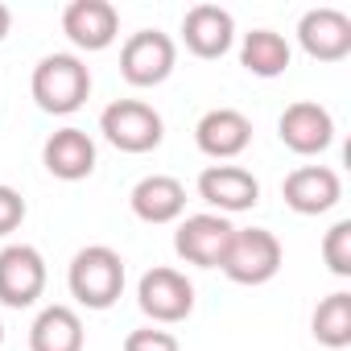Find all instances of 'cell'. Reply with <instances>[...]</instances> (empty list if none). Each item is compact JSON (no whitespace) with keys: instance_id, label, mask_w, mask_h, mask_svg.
Listing matches in <instances>:
<instances>
[{"instance_id":"cell-1","label":"cell","mask_w":351,"mask_h":351,"mask_svg":"<svg viewBox=\"0 0 351 351\" xmlns=\"http://www.w3.org/2000/svg\"><path fill=\"white\" fill-rule=\"evenodd\" d=\"M29 91L38 99L42 112L50 116H71L87 104L91 95V71L79 54H46L38 66H34V79H29Z\"/></svg>"},{"instance_id":"cell-2","label":"cell","mask_w":351,"mask_h":351,"mask_svg":"<svg viewBox=\"0 0 351 351\" xmlns=\"http://www.w3.org/2000/svg\"><path fill=\"white\" fill-rule=\"evenodd\" d=\"M66 285L71 298L87 310H108L116 306V298L124 293V261L116 248L108 244H87L75 252L71 269H66Z\"/></svg>"},{"instance_id":"cell-3","label":"cell","mask_w":351,"mask_h":351,"mask_svg":"<svg viewBox=\"0 0 351 351\" xmlns=\"http://www.w3.org/2000/svg\"><path fill=\"white\" fill-rule=\"evenodd\" d=\"M281 240L269 228H236L219 269L236 285H265L281 273Z\"/></svg>"},{"instance_id":"cell-4","label":"cell","mask_w":351,"mask_h":351,"mask_svg":"<svg viewBox=\"0 0 351 351\" xmlns=\"http://www.w3.org/2000/svg\"><path fill=\"white\" fill-rule=\"evenodd\" d=\"M99 132L108 136V145H116L120 153H153L165 136L161 116L141 104V99H112L99 112Z\"/></svg>"},{"instance_id":"cell-5","label":"cell","mask_w":351,"mask_h":351,"mask_svg":"<svg viewBox=\"0 0 351 351\" xmlns=\"http://www.w3.org/2000/svg\"><path fill=\"white\" fill-rule=\"evenodd\" d=\"M136 306L157 326H173V322L191 318V310H195V285L186 281V273L157 265V269H149L136 281Z\"/></svg>"},{"instance_id":"cell-6","label":"cell","mask_w":351,"mask_h":351,"mask_svg":"<svg viewBox=\"0 0 351 351\" xmlns=\"http://www.w3.org/2000/svg\"><path fill=\"white\" fill-rule=\"evenodd\" d=\"M173 62H178V46H173L169 34L161 29H141L120 46V75L132 87H157L173 75Z\"/></svg>"},{"instance_id":"cell-7","label":"cell","mask_w":351,"mask_h":351,"mask_svg":"<svg viewBox=\"0 0 351 351\" xmlns=\"http://www.w3.org/2000/svg\"><path fill=\"white\" fill-rule=\"evenodd\" d=\"M46 289V261L34 244H9L0 248V306L25 310Z\"/></svg>"},{"instance_id":"cell-8","label":"cell","mask_w":351,"mask_h":351,"mask_svg":"<svg viewBox=\"0 0 351 351\" xmlns=\"http://www.w3.org/2000/svg\"><path fill=\"white\" fill-rule=\"evenodd\" d=\"M232 223L215 211H203V215H186L173 232V252H178L186 265H199V269H219L223 256H228V244H232Z\"/></svg>"},{"instance_id":"cell-9","label":"cell","mask_w":351,"mask_h":351,"mask_svg":"<svg viewBox=\"0 0 351 351\" xmlns=\"http://www.w3.org/2000/svg\"><path fill=\"white\" fill-rule=\"evenodd\" d=\"M277 132H281L285 149H293L298 157H314V153L330 149V141H335V116L322 104H314V99H298V104H289L281 112Z\"/></svg>"},{"instance_id":"cell-10","label":"cell","mask_w":351,"mask_h":351,"mask_svg":"<svg viewBox=\"0 0 351 351\" xmlns=\"http://www.w3.org/2000/svg\"><path fill=\"white\" fill-rule=\"evenodd\" d=\"M199 199L211 203L219 215L252 211L261 203V182L252 178V169H244V165H207L199 173Z\"/></svg>"},{"instance_id":"cell-11","label":"cell","mask_w":351,"mask_h":351,"mask_svg":"<svg viewBox=\"0 0 351 351\" xmlns=\"http://www.w3.org/2000/svg\"><path fill=\"white\" fill-rule=\"evenodd\" d=\"M281 199L298 215H326L343 199V182L330 165H298L293 173H285Z\"/></svg>"},{"instance_id":"cell-12","label":"cell","mask_w":351,"mask_h":351,"mask_svg":"<svg viewBox=\"0 0 351 351\" xmlns=\"http://www.w3.org/2000/svg\"><path fill=\"white\" fill-rule=\"evenodd\" d=\"M62 34L79 50H108L120 38V13L108 0H71L62 9Z\"/></svg>"},{"instance_id":"cell-13","label":"cell","mask_w":351,"mask_h":351,"mask_svg":"<svg viewBox=\"0 0 351 351\" xmlns=\"http://www.w3.org/2000/svg\"><path fill=\"white\" fill-rule=\"evenodd\" d=\"M298 42L318 62H343L351 54V17L343 9H310L298 21Z\"/></svg>"},{"instance_id":"cell-14","label":"cell","mask_w":351,"mask_h":351,"mask_svg":"<svg viewBox=\"0 0 351 351\" xmlns=\"http://www.w3.org/2000/svg\"><path fill=\"white\" fill-rule=\"evenodd\" d=\"M182 42L195 58H223L236 42V17L219 5H195L182 17Z\"/></svg>"},{"instance_id":"cell-15","label":"cell","mask_w":351,"mask_h":351,"mask_svg":"<svg viewBox=\"0 0 351 351\" xmlns=\"http://www.w3.org/2000/svg\"><path fill=\"white\" fill-rule=\"evenodd\" d=\"M195 145L215 161H232L252 145V120L236 108H211L195 124Z\"/></svg>"},{"instance_id":"cell-16","label":"cell","mask_w":351,"mask_h":351,"mask_svg":"<svg viewBox=\"0 0 351 351\" xmlns=\"http://www.w3.org/2000/svg\"><path fill=\"white\" fill-rule=\"evenodd\" d=\"M42 165L62 182H83L95 169V141L83 128H58L42 145Z\"/></svg>"},{"instance_id":"cell-17","label":"cell","mask_w":351,"mask_h":351,"mask_svg":"<svg viewBox=\"0 0 351 351\" xmlns=\"http://www.w3.org/2000/svg\"><path fill=\"white\" fill-rule=\"evenodd\" d=\"M128 207L141 223H173L186 211V186L169 173H149L128 195Z\"/></svg>"},{"instance_id":"cell-18","label":"cell","mask_w":351,"mask_h":351,"mask_svg":"<svg viewBox=\"0 0 351 351\" xmlns=\"http://www.w3.org/2000/svg\"><path fill=\"white\" fill-rule=\"evenodd\" d=\"M83 318L71 306H46L29 326V351H83Z\"/></svg>"},{"instance_id":"cell-19","label":"cell","mask_w":351,"mask_h":351,"mask_svg":"<svg viewBox=\"0 0 351 351\" xmlns=\"http://www.w3.org/2000/svg\"><path fill=\"white\" fill-rule=\"evenodd\" d=\"M289 42L281 38V34H273V29H252V34H244V42H240V62H244V71L248 75H256V79H277V75H285L289 71Z\"/></svg>"},{"instance_id":"cell-20","label":"cell","mask_w":351,"mask_h":351,"mask_svg":"<svg viewBox=\"0 0 351 351\" xmlns=\"http://www.w3.org/2000/svg\"><path fill=\"white\" fill-rule=\"evenodd\" d=\"M310 330H314V339H318L322 347H330V351L351 347V293H347V289L326 293V298L314 306Z\"/></svg>"},{"instance_id":"cell-21","label":"cell","mask_w":351,"mask_h":351,"mask_svg":"<svg viewBox=\"0 0 351 351\" xmlns=\"http://www.w3.org/2000/svg\"><path fill=\"white\" fill-rule=\"evenodd\" d=\"M322 261L335 277H351V219H339L322 236Z\"/></svg>"},{"instance_id":"cell-22","label":"cell","mask_w":351,"mask_h":351,"mask_svg":"<svg viewBox=\"0 0 351 351\" xmlns=\"http://www.w3.org/2000/svg\"><path fill=\"white\" fill-rule=\"evenodd\" d=\"M124 351H182V343L161 326H136L124 335Z\"/></svg>"},{"instance_id":"cell-23","label":"cell","mask_w":351,"mask_h":351,"mask_svg":"<svg viewBox=\"0 0 351 351\" xmlns=\"http://www.w3.org/2000/svg\"><path fill=\"white\" fill-rule=\"evenodd\" d=\"M25 223V199L13 186H0V236H13Z\"/></svg>"},{"instance_id":"cell-24","label":"cell","mask_w":351,"mask_h":351,"mask_svg":"<svg viewBox=\"0 0 351 351\" xmlns=\"http://www.w3.org/2000/svg\"><path fill=\"white\" fill-rule=\"evenodd\" d=\"M9 29H13V13H9V5H0V42L9 38Z\"/></svg>"},{"instance_id":"cell-25","label":"cell","mask_w":351,"mask_h":351,"mask_svg":"<svg viewBox=\"0 0 351 351\" xmlns=\"http://www.w3.org/2000/svg\"><path fill=\"white\" fill-rule=\"evenodd\" d=\"M0 343H5V322H0Z\"/></svg>"}]
</instances>
